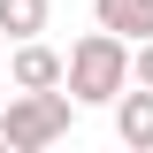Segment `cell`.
<instances>
[{
  "label": "cell",
  "instance_id": "2",
  "mask_svg": "<svg viewBox=\"0 0 153 153\" xmlns=\"http://www.w3.org/2000/svg\"><path fill=\"white\" fill-rule=\"evenodd\" d=\"M76 123V92L69 84H54V92H8V107H0V146L8 153H38V146H54V138H69Z\"/></svg>",
  "mask_w": 153,
  "mask_h": 153
},
{
  "label": "cell",
  "instance_id": "7",
  "mask_svg": "<svg viewBox=\"0 0 153 153\" xmlns=\"http://www.w3.org/2000/svg\"><path fill=\"white\" fill-rule=\"evenodd\" d=\"M130 84H153V38L130 46Z\"/></svg>",
  "mask_w": 153,
  "mask_h": 153
},
{
  "label": "cell",
  "instance_id": "3",
  "mask_svg": "<svg viewBox=\"0 0 153 153\" xmlns=\"http://www.w3.org/2000/svg\"><path fill=\"white\" fill-rule=\"evenodd\" d=\"M8 84L54 92V84H69V54H54L46 38H16V46H8Z\"/></svg>",
  "mask_w": 153,
  "mask_h": 153
},
{
  "label": "cell",
  "instance_id": "1",
  "mask_svg": "<svg viewBox=\"0 0 153 153\" xmlns=\"http://www.w3.org/2000/svg\"><path fill=\"white\" fill-rule=\"evenodd\" d=\"M69 92H76V107H115V100L130 92V38L123 31H84L69 46Z\"/></svg>",
  "mask_w": 153,
  "mask_h": 153
},
{
  "label": "cell",
  "instance_id": "8",
  "mask_svg": "<svg viewBox=\"0 0 153 153\" xmlns=\"http://www.w3.org/2000/svg\"><path fill=\"white\" fill-rule=\"evenodd\" d=\"M0 38H8V31H0ZM0 76H8V61H0Z\"/></svg>",
  "mask_w": 153,
  "mask_h": 153
},
{
  "label": "cell",
  "instance_id": "4",
  "mask_svg": "<svg viewBox=\"0 0 153 153\" xmlns=\"http://www.w3.org/2000/svg\"><path fill=\"white\" fill-rule=\"evenodd\" d=\"M115 138L138 146V153H153V84H130L115 100Z\"/></svg>",
  "mask_w": 153,
  "mask_h": 153
},
{
  "label": "cell",
  "instance_id": "6",
  "mask_svg": "<svg viewBox=\"0 0 153 153\" xmlns=\"http://www.w3.org/2000/svg\"><path fill=\"white\" fill-rule=\"evenodd\" d=\"M46 16H54L46 0H0V31H8V46H16V38H46Z\"/></svg>",
  "mask_w": 153,
  "mask_h": 153
},
{
  "label": "cell",
  "instance_id": "5",
  "mask_svg": "<svg viewBox=\"0 0 153 153\" xmlns=\"http://www.w3.org/2000/svg\"><path fill=\"white\" fill-rule=\"evenodd\" d=\"M92 23H107L138 46V38H153V0H92Z\"/></svg>",
  "mask_w": 153,
  "mask_h": 153
}]
</instances>
